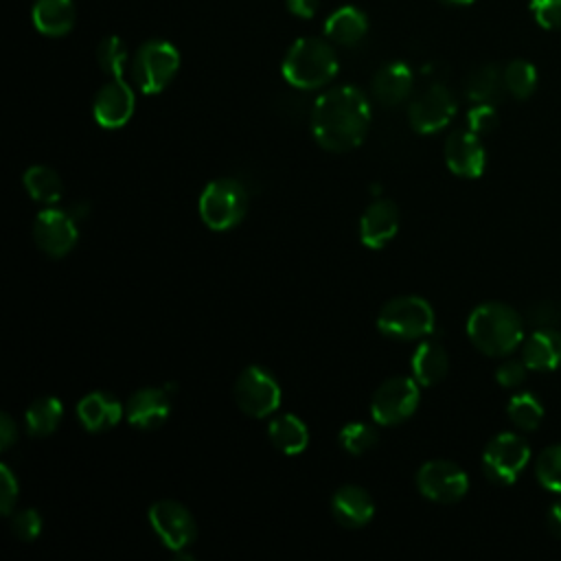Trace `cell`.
Returning a JSON list of instances; mask_svg holds the SVG:
<instances>
[{
    "mask_svg": "<svg viewBox=\"0 0 561 561\" xmlns=\"http://www.w3.org/2000/svg\"><path fill=\"white\" fill-rule=\"evenodd\" d=\"M370 125V103L355 85H335L322 92L311 110V134L316 142L333 153L362 145Z\"/></svg>",
    "mask_w": 561,
    "mask_h": 561,
    "instance_id": "1",
    "label": "cell"
},
{
    "mask_svg": "<svg viewBox=\"0 0 561 561\" xmlns=\"http://www.w3.org/2000/svg\"><path fill=\"white\" fill-rule=\"evenodd\" d=\"M467 335L480 353L502 357L522 344L524 320L504 302H482L469 313Z\"/></svg>",
    "mask_w": 561,
    "mask_h": 561,
    "instance_id": "2",
    "label": "cell"
},
{
    "mask_svg": "<svg viewBox=\"0 0 561 561\" xmlns=\"http://www.w3.org/2000/svg\"><path fill=\"white\" fill-rule=\"evenodd\" d=\"M280 70L289 85L316 90L337 75V55L327 39L300 37L289 46Z\"/></svg>",
    "mask_w": 561,
    "mask_h": 561,
    "instance_id": "3",
    "label": "cell"
},
{
    "mask_svg": "<svg viewBox=\"0 0 561 561\" xmlns=\"http://www.w3.org/2000/svg\"><path fill=\"white\" fill-rule=\"evenodd\" d=\"M377 329L392 340H419L434 331V309L421 296H397L377 316Z\"/></svg>",
    "mask_w": 561,
    "mask_h": 561,
    "instance_id": "4",
    "label": "cell"
},
{
    "mask_svg": "<svg viewBox=\"0 0 561 561\" xmlns=\"http://www.w3.org/2000/svg\"><path fill=\"white\" fill-rule=\"evenodd\" d=\"M180 68V53L167 39H147L131 57V79L142 94L162 92Z\"/></svg>",
    "mask_w": 561,
    "mask_h": 561,
    "instance_id": "5",
    "label": "cell"
},
{
    "mask_svg": "<svg viewBox=\"0 0 561 561\" xmlns=\"http://www.w3.org/2000/svg\"><path fill=\"white\" fill-rule=\"evenodd\" d=\"M199 217L217 232L230 230L245 217L248 195L245 188L232 178H219L204 186L199 195Z\"/></svg>",
    "mask_w": 561,
    "mask_h": 561,
    "instance_id": "6",
    "label": "cell"
},
{
    "mask_svg": "<svg viewBox=\"0 0 561 561\" xmlns=\"http://www.w3.org/2000/svg\"><path fill=\"white\" fill-rule=\"evenodd\" d=\"M232 394L239 410L252 419L272 416L278 410L283 397L276 377L261 366L243 368L234 381Z\"/></svg>",
    "mask_w": 561,
    "mask_h": 561,
    "instance_id": "7",
    "label": "cell"
},
{
    "mask_svg": "<svg viewBox=\"0 0 561 561\" xmlns=\"http://www.w3.org/2000/svg\"><path fill=\"white\" fill-rule=\"evenodd\" d=\"M530 462L528 443L513 434L502 432L493 436L482 451V469L495 484H513Z\"/></svg>",
    "mask_w": 561,
    "mask_h": 561,
    "instance_id": "8",
    "label": "cell"
},
{
    "mask_svg": "<svg viewBox=\"0 0 561 561\" xmlns=\"http://www.w3.org/2000/svg\"><path fill=\"white\" fill-rule=\"evenodd\" d=\"M414 377H390L373 394L370 414L379 425H399L410 419L419 405L421 390Z\"/></svg>",
    "mask_w": 561,
    "mask_h": 561,
    "instance_id": "9",
    "label": "cell"
},
{
    "mask_svg": "<svg viewBox=\"0 0 561 561\" xmlns=\"http://www.w3.org/2000/svg\"><path fill=\"white\" fill-rule=\"evenodd\" d=\"M147 517L158 539L175 554H182L197 537V526L191 511L175 500L153 502Z\"/></svg>",
    "mask_w": 561,
    "mask_h": 561,
    "instance_id": "10",
    "label": "cell"
},
{
    "mask_svg": "<svg viewBox=\"0 0 561 561\" xmlns=\"http://www.w3.org/2000/svg\"><path fill=\"white\" fill-rule=\"evenodd\" d=\"M416 489L432 502L454 504L469 491V478L451 460H427L416 471Z\"/></svg>",
    "mask_w": 561,
    "mask_h": 561,
    "instance_id": "11",
    "label": "cell"
},
{
    "mask_svg": "<svg viewBox=\"0 0 561 561\" xmlns=\"http://www.w3.org/2000/svg\"><path fill=\"white\" fill-rule=\"evenodd\" d=\"M456 107L451 90L434 83L412 99L408 105V123L416 134H436L451 123Z\"/></svg>",
    "mask_w": 561,
    "mask_h": 561,
    "instance_id": "12",
    "label": "cell"
},
{
    "mask_svg": "<svg viewBox=\"0 0 561 561\" xmlns=\"http://www.w3.org/2000/svg\"><path fill=\"white\" fill-rule=\"evenodd\" d=\"M33 239L44 254L53 259L66 256L77 245V239H79L75 215L53 206L39 210L33 221Z\"/></svg>",
    "mask_w": 561,
    "mask_h": 561,
    "instance_id": "13",
    "label": "cell"
},
{
    "mask_svg": "<svg viewBox=\"0 0 561 561\" xmlns=\"http://www.w3.org/2000/svg\"><path fill=\"white\" fill-rule=\"evenodd\" d=\"M136 107V96L123 77H112L99 88L92 101V116L105 129H118L129 123Z\"/></svg>",
    "mask_w": 561,
    "mask_h": 561,
    "instance_id": "14",
    "label": "cell"
},
{
    "mask_svg": "<svg viewBox=\"0 0 561 561\" xmlns=\"http://www.w3.org/2000/svg\"><path fill=\"white\" fill-rule=\"evenodd\" d=\"M445 164L458 178H480L486 164V151L480 136L471 129H456L445 140Z\"/></svg>",
    "mask_w": 561,
    "mask_h": 561,
    "instance_id": "15",
    "label": "cell"
},
{
    "mask_svg": "<svg viewBox=\"0 0 561 561\" xmlns=\"http://www.w3.org/2000/svg\"><path fill=\"white\" fill-rule=\"evenodd\" d=\"M399 206L392 199H375L359 219V241L370 250H379L392 241L399 230Z\"/></svg>",
    "mask_w": 561,
    "mask_h": 561,
    "instance_id": "16",
    "label": "cell"
},
{
    "mask_svg": "<svg viewBox=\"0 0 561 561\" xmlns=\"http://www.w3.org/2000/svg\"><path fill=\"white\" fill-rule=\"evenodd\" d=\"M171 414V401L162 388H140L125 403V419L138 430H156Z\"/></svg>",
    "mask_w": 561,
    "mask_h": 561,
    "instance_id": "17",
    "label": "cell"
},
{
    "mask_svg": "<svg viewBox=\"0 0 561 561\" xmlns=\"http://www.w3.org/2000/svg\"><path fill=\"white\" fill-rule=\"evenodd\" d=\"M331 513L340 526L362 528L375 515V500L364 486L344 484L331 497Z\"/></svg>",
    "mask_w": 561,
    "mask_h": 561,
    "instance_id": "18",
    "label": "cell"
},
{
    "mask_svg": "<svg viewBox=\"0 0 561 561\" xmlns=\"http://www.w3.org/2000/svg\"><path fill=\"white\" fill-rule=\"evenodd\" d=\"M125 414L121 401L110 392H90L79 399L77 403V419L88 432H103L118 425L121 416Z\"/></svg>",
    "mask_w": 561,
    "mask_h": 561,
    "instance_id": "19",
    "label": "cell"
},
{
    "mask_svg": "<svg viewBox=\"0 0 561 561\" xmlns=\"http://www.w3.org/2000/svg\"><path fill=\"white\" fill-rule=\"evenodd\" d=\"M414 88L412 68L403 61H390L381 66L373 77V96L381 105L403 103Z\"/></svg>",
    "mask_w": 561,
    "mask_h": 561,
    "instance_id": "20",
    "label": "cell"
},
{
    "mask_svg": "<svg viewBox=\"0 0 561 561\" xmlns=\"http://www.w3.org/2000/svg\"><path fill=\"white\" fill-rule=\"evenodd\" d=\"M522 362L530 370H554L561 366V331L535 329L522 344Z\"/></svg>",
    "mask_w": 561,
    "mask_h": 561,
    "instance_id": "21",
    "label": "cell"
},
{
    "mask_svg": "<svg viewBox=\"0 0 561 561\" xmlns=\"http://www.w3.org/2000/svg\"><path fill=\"white\" fill-rule=\"evenodd\" d=\"M75 2L72 0H35L31 9L33 26L46 37H61L75 26Z\"/></svg>",
    "mask_w": 561,
    "mask_h": 561,
    "instance_id": "22",
    "label": "cell"
},
{
    "mask_svg": "<svg viewBox=\"0 0 561 561\" xmlns=\"http://www.w3.org/2000/svg\"><path fill=\"white\" fill-rule=\"evenodd\" d=\"M267 436L272 440V445L287 454V456H298L307 449L309 445V430L305 425L302 419H298L296 414H276L270 425H267Z\"/></svg>",
    "mask_w": 561,
    "mask_h": 561,
    "instance_id": "23",
    "label": "cell"
},
{
    "mask_svg": "<svg viewBox=\"0 0 561 561\" xmlns=\"http://www.w3.org/2000/svg\"><path fill=\"white\" fill-rule=\"evenodd\" d=\"M368 31V18L362 9L357 7H340L333 11L327 22H324V35L329 42L342 44V46H353L357 44Z\"/></svg>",
    "mask_w": 561,
    "mask_h": 561,
    "instance_id": "24",
    "label": "cell"
},
{
    "mask_svg": "<svg viewBox=\"0 0 561 561\" xmlns=\"http://www.w3.org/2000/svg\"><path fill=\"white\" fill-rule=\"evenodd\" d=\"M449 370L447 351L438 342H421L412 355V377L421 386L438 383Z\"/></svg>",
    "mask_w": 561,
    "mask_h": 561,
    "instance_id": "25",
    "label": "cell"
},
{
    "mask_svg": "<svg viewBox=\"0 0 561 561\" xmlns=\"http://www.w3.org/2000/svg\"><path fill=\"white\" fill-rule=\"evenodd\" d=\"M64 419V405L57 397H39L35 399L24 414L26 432L35 438H44L53 434Z\"/></svg>",
    "mask_w": 561,
    "mask_h": 561,
    "instance_id": "26",
    "label": "cell"
},
{
    "mask_svg": "<svg viewBox=\"0 0 561 561\" xmlns=\"http://www.w3.org/2000/svg\"><path fill=\"white\" fill-rule=\"evenodd\" d=\"M504 88V72L495 64H484L476 68L467 81L465 92L473 103H493L502 96Z\"/></svg>",
    "mask_w": 561,
    "mask_h": 561,
    "instance_id": "27",
    "label": "cell"
},
{
    "mask_svg": "<svg viewBox=\"0 0 561 561\" xmlns=\"http://www.w3.org/2000/svg\"><path fill=\"white\" fill-rule=\"evenodd\" d=\"M24 188L26 193L42 204H55L61 199L64 193V182L59 178V173L46 164H35L28 167L22 175Z\"/></svg>",
    "mask_w": 561,
    "mask_h": 561,
    "instance_id": "28",
    "label": "cell"
},
{
    "mask_svg": "<svg viewBox=\"0 0 561 561\" xmlns=\"http://www.w3.org/2000/svg\"><path fill=\"white\" fill-rule=\"evenodd\" d=\"M506 414H508V419L513 421V425L517 430L533 432V430L539 427V423L543 419V405L535 394L517 392V394L511 397Z\"/></svg>",
    "mask_w": 561,
    "mask_h": 561,
    "instance_id": "29",
    "label": "cell"
},
{
    "mask_svg": "<svg viewBox=\"0 0 561 561\" xmlns=\"http://www.w3.org/2000/svg\"><path fill=\"white\" fill-rule=\"evenodd\" d=\"M504 88L515 99H528L537 88V68L526 59H513L504 70Z\"/></svg>",
    "mask_w": 561,
    "mask_h": 561,
    "instance_id": "30",
    "label": "cell"
},
{
    "mask_svg": "<svg viewBox=\"0 0 561 561\" xmlns=\"http://www.w3.org/2000/svg\"><path fill=\"white\" fill-rule=\"evenodd\" d=\"M127 46L118 35H107L96 46V61L99 68L110 77H123V70L127 66Z\"/></svg>",
    "mask_w": 561,
    "mask_h": 561,
    "instance_id": "31",
    "label": "cell"
},
{
    "mask_svg": "<svg viewBox=\"0 0 561 561\" xmlns=\"http://www.w3.org/2000/svg\"><path fill=\"white\" fill-rule=\"evenodd\" d=\"M377 438H379L377 430L370 423H362V421L346 423L337 434L342 449L353 456H362L364 451L373 449L377 445Z\"/></svg>",
    "mask_w": 561,
    "mask_h": 561,
    "instance_id": "32",
    "label": "cell"
},
{
    "mask_svg": "<svg viewBox=\"0 0 561 561\" xmlns=\"http://www.w3.org/2000/svg\"><path fill=\"white\" fill-rule=\"evenodd\" d=\"M535 476L543 489L561 495V445H550L537 456Z\"/></svg>",
    "mask_w": 561,
    "mask_h": 561,
    "instance_id": "33",
    "label": "cell"
},
{
    "mask_svg": "<svg viewBox=\"0 0 561 561\" xmlns=\"http://www.w3.org/2000/svg\"><path fill=\"white\" fill-rule=\"evenodd\" d=\"M526 322L535 329H559L561 331V305L554 300H539L528 307Z\"/></svg>",
    "mask_w": 561,
    "mask_h": 561,
    "instance_id": "34",
    "label": "cell"
},
{
    "mask_svg": "<svg viewBox=\"0 0 561 561\" xmlns=\"http://www.w3.org/2000/svg\"><path fill=\"white\" fill-rule=\"evenodd\" d=\"M11 533L22 541H33L42 533V515L35 508L11 513Z\"/></svg>",
    "mask_w": 561,
    "mask_h": 561,
    "instance_id": "35",
    "label": "cell"
},
{
    "mask_svg": "<svg viewBox=\"0 0 561 561\" xmlns=\"http://www.w3.org/2000/svg\"><path fill=\"white\" fill-rule=\"evenodd\" d=\"M528 9L541 28H561V0H530Z\"/></svg>",
    "mask_w": 561,
    "mask_h": 561,
    "instance_id": "36",
    "label": "cell"
},
{
    "mask_svg": "<svg viewBox=\"0 0 561 561\" xmlns=\"http://www.w3.org/2000/svg\"><path fill=\"white\" fill-rule=\"evenodd\" d=\"M497 127V112L493 107V103H476L469 112H467V129H471L473 134L482 136L489 134Z\"/></svg>",
    "mask_w": 561,
    "mask_h": 561,
    "instance_id": "37",
    "label": "cell"
},
{
    "mask_svg": "<svg viewBox=\"0 0 561 561\" xmlns=\"http://www.w3.org/2000/svg\"><path fill=\"white\" fill-rule=\"evenodd\" d=\"M18 493H20L18 478L13 476L9 465H0V511L4 515L13 513V506L18 502Z\"/></svg>",
    "mask_w": 561,
    "mask_h": 561,
    "instance_id": "38",
    "label": "cell"
},
{
    "mask_svg": "<svg viewBox=\"0 0 561 561\" xmlns=\"http://www.w3.org/2000/svg\"><path fill=\"white\" fill-rule=\"evenodd\" d=\"M526 370H528V366L522 359H508L497 366L495 381L502 388H517L526 379Z\"/></svg>",
    "mask_w": 561,
    "mask_h": 561,
    "instance_id": "39",
    "label": "cell"
},
{
    "mask_svg": "<svg viewBox=\"0 0 561 561\" xmlns=\"http://www.w3.org/2000/svg\"><path fill=\"white\" fill-rule=\"evenodd\" d=\"M18 440V425L15 421L4 412L0 414V449H9Z\"/></svg>",
    "mask_w": 561,
    "mask_h": 561,
    "instance_id": "40",
    "label": "cell"
},
{
    "mask_svg": "<svg viewBox=\"0 0 561 561\" xmlns=\"http://www.w3.org/2000/svg\"><path fill=\"white\" fill-rule=\"evenodd\" d=\"M285 4H287V9H289L291 15L302 18V20H309V18L316 15L320 0H285Z\"/></svg>",
    "mask_w": 561,
    "mask_h": 561,
    "instance_id": "41",
    "label": "cell"
},
{
    "mask_svg": "<svg viewBox=\"0 0 561 561\" xmlns=\"http://www.w3.org/2000/svg\"><path fill=\"white\" fill-rule=\"evenodd\" d=\"M546 524H548V528H550V533H552V535L561 537V497L548 506Z\"/></svg>",
    "mask_w": 561,
    "mask_h": 561,
    "instance_id": "42",
    "label": "cell"
},
{
    "mask_svg": "<svg viewBox=\"0 0 561 561\" xmlns=\"http://www.w3.org/2000/svg\"><path fill=\"white\" fill-rule=\"evenodd\" d=\"M445 2H449V4H471L473 0H445Z\"/></svg>",
    "mask_w": 561,
    "mask_h": 561,
    "instance_id": "43",
    "label": "cell"
}]
</instances>
